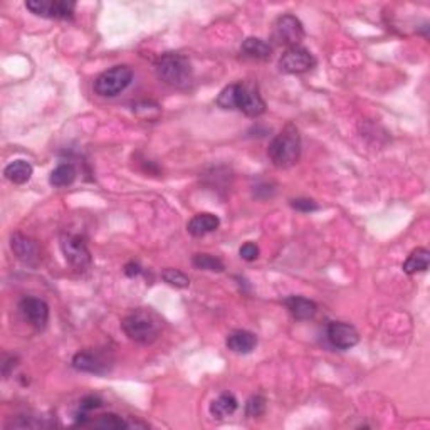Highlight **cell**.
Masks as SVG:
<instances>
[{
  "label": "cell",
  "instance_id": "83f0119b",
  "mask_svg": "<svg viewBox=\"0 0 430 430\" xmlns=\"http://www.w3.org/2000/svg\"><path fill=\"white\" fill-rule=\"evenodd\" d=\"M265 412V398L263 395H252L245 404V415L249 418H257L264 415Z\"/></svg>",
  "mask_w": 430,
  "mask_h": 430
},
{
  "label": "cell",
  "instance_id": "6da1fadb",
  "mask_svg": "<svg viewBox=\"0 0 430 430\" xmlns=\"http://www.w3.org/2000/svg\"><path fill=\"white\" fill-rule=\"evenodd\" d=\"M215 103L222 109H239L251 118H257L265 111V101L257 86L251 83L229 84L227 88L222 89Z\"/></svg>",
  "mask_w": 430,
  "mask_h": 430
},
{
  "label": "cell",
  "instance_id": "7a4b0ae2",
  "mask_svg": "<svg viewBox=\"0 0 430 430\" xmlns=\"http://www.w3.org/2000/svg\"><path fill=\"white\" fill-rule=\"evenodd\" d=\"M162 318L150 308H140V310L131 311L121 321L124 335L131 342L142 343V345H151V343L156 342L160 333H162Z\"/></svg>",
  "mask_w": 430,
  "mask_h": 430
},
{
  "label": "cell",
  "instance_id": "f546056e",
  "mask_svg": "<svg viewBox=\"0 0 430 430\" xmlns=\"http://www.w3.org/2000/svg\"><path fill=\"white\" fill-rule=\"evenodd\" d=\"M239 254L242 259L247 261V263H252V261H256L259 257V247L254 242H245L239 249Z\"/></svg>",
  "mask_w": 430,
  "mask_h": 430
},
{
  "label": "cell",
  "instance_id": "e0dca14e",
  "mask_svg": "<svg viewBox=\"0 0 430 430\" xmlns=\"http://www.w3.org/2000/svg\"><path fill=\"white\" fill-rule=\"evenodd\" d=\"M241 53L244 54L249 59H257V61H265L271 57L272 48L268 42L263 41L259 37H247L241 46Z\"/></svg>",
  "mask_w": 430,
  "mask_h": 430
},
{
  "label": "cell",
  "instance_id": "277c9868",
  "mask_svg": "<svg viewBox=\"0 0 430 430\" xmlns=\"http://www.w3.org/2000/svg\"><path fill=\"white\" fill-rule=\"evenodd\" d=\"M155 73L160 81L177 89H187L194 80V69L189 57L178 53H167L155 62Z\"/></svg>",
  "mask_w": 430,
  "mask_h": 430
},
{
  "label": "cell",
  "instance_id": "8992f818",
  "mask_svg": "<svg viewBox=\"0 0 430 430\" xmlns=\"http://www.w3.org/2000/svg\"><path fill=\"white\" fill-rule=\"evenodd\" d=\"M61 249L64 254V259L71 265L74 271L86 272L91 268V252L84 239L73 234H64L61 237Z\"/></svg>",
  "mask_w": 430,
  "mask_h": 430
},
{
  "label": "cell",
  "instance_id": "7402d4cb",
  "mask_svg": "<svg viewBox=\"0 0 430 430\" xmlns=\"http://www.w3.org/2000/svg\"><path fill=\"white\" fill-rule=\"evenodd\" d=\"M191 264L200 271H210V272H222L225 269L224 263L218 257L212 256V254H195Z\"/></svg>",
  "mask_w": 430,
  "mask_h": 430
},
{
  "label": "cell",
  "instance_id": "5b68a950",
  "mask_svg": "<svg viewBox=\"0 0 430 430\" xmlns=\"http://www.w3.org/2000/svg\"><path fill=\"white\" fill-rule=\"evenodd\" d=\"M133 81V69L130 66H115L101 73L95 81L96 95L103 97H115L123 93Z\"/></svg>",
  "mask_w": 430,
  "mask_h": 430
},
{
  "label": "cell",
  "instance_id": "ba28073f",
  "mask_svg": "<svg viewBox=\"0 0 430 430\" xmlns=\"http://www.w3.org/2000/svg\"><path fill=\"white\" fill-rule=\"evenodd\" d=\"M26 7L39 17L68 21V19H73L76 2L73 0H29L26 2Z\"/></svg>",
  "mask_w": 430,
  "mask_h": 430
},
{
  "label": "cell",
  "instance_id": "484cf974",
  "mask_svg": "<svg viewBox=\"0 0 430 430\" xmlns=\"http://www.w3.org/2000/svg\"><path fill=\"white\" fill-rule=\"evenodd\" d=\"M162 279L165 281L167 284H170V286H174L177 289H185L190 286L189 277L183 274L182 271H178V269H174V268L165 269V271L162 272Z\"/></svg>",
  "mask_w": 430,
  "mask_h": 430
},
{
  "label": "cell",
  "instance_id": "d4e9b609",
  "mask_svg": "<svg viewBox=\"0 0 430 430\" xmlns=\"http://www.w3.org/2000/svg\"><path fill=\"white\" fill-rule=\"evenodd\" d=\"M93 425L97 429L104 430H120V429H130V422H124L123 418H120L115 413H106V415H101L97 420L93 422Z\"/></svg>",
  "mask_w": 430,
  "mask_h": 430
},
{
  "label": "cell",
  "instance_id": "f1b7e54d",
  "mask_svg": "<svg viewBox=\"0 0 430 430\" xmlns=\"http://www.w3.org/2000/svg\"><path fill=\"white\" fill-rule=\"evenodd\" d=\"M291 207L295 210H298V212H304V214L316 212V210L319 209L318 203H316L315 200H311V198H295V200H291Z\"/></svg>",
  "mask_w": 430,
  "mask_h": 430
},
{
  "label": "cell",
  "instance_id": "8fae6325",
  "mask_svg": "<svg viewBox=\"0 0 430 430\" xmlns=\"http://www.w3.org/2000/svg\"><path fill=\"white\" fill-rule=\"evenodd\" d=\"M328 342L338 350H350L355 345H358L359 335L353 324H348L343 321H333L328 324L326 330Z\"/></svg>",
  "mask_w": 430,
  "mask_h": 430
},
{
  "label": "cell",
  "instance_id": "ffe728a7",
  "mask_svg": "<svg viewBox=\"0 0 430 430\" xmlns=\"http://www.w3.org/2000/svg\"><path fill=\"white\" fill-rule=\"evenodd\" d=\"M3 175L9 182L17 183V185H22V183L29 182L30 177H32V165L26 160H15V162L9 163L3 170Z\"/></svg>",
  "mask_w": 430,
  "mask_h": 430
},
{
  "label": "cell",
  "instance_id": "4fadbf2b",
  "mask_svg": "<svg viewBox=\"0 0 430 430\" xmlns=\"http://www.w3.org/2000/svg\"><path fill=\"white\" fill-rule=\"evenodd\" d=\"M10 247H12V251L15 256H17V259H21L22 263H26L29 265L37 264L39 247L32 239L22 236V234H14V236L10 237Z\"/></svg>",
  "mask_w": 430,
  "mask_h": 430
},
{
  "label": "cell",
  "instance_id": "2e32d148",
  "mask_svg": "<svg viewBox=\"0 0 430 430\" xmlns=\"http://www.w3.org/2000/svg\"><path fill=\"white\" fill-rule=\"evenodd\" d=\"M284 304H286L289 312L296 319H301V321L315 318L316 311H318V306H316L315 301L303 298V296H289V298L284 299Z\"/></svg>",
  "mask_w": 430,
  "mask_h": 430
},
{
  "label": "cell",
  "instance_id": "4dcf8cb0",
  "mask_svg": "<svg viewBox=\"0 0 430 430\" xmlns=\"http://www.w3.org/2000/svg\"><path fill=\"white\" fill-rule=\"evenodd\" d=\"M140 272H142V268H140L138 263H130V264H127V268H124V274L130 277L138 276Z\"/></svg>",
  "mask_w": 430,
  "mask_h": 430
},
{
  "label": "cell",
  "instance_id": "30bf717a",
  "mask_svg": "<svg viewBox=\"0 0 430 430\" xmlns=\"http://www.w3.org/2000/svg\"><path fill=\"white\" fill-rule=\"evenodd\" d=\"M19 310L30 326L42 331L48 326L49 321V306L44 299L39 298H24L19 303Z\"/></svg>",
  "mask_w": 430,
  "mask_h": 430
},
{
  "label": "cell",
  "instance_id": "4316f807",
  "mask_svg": "<svg viewBox=\"0 0 430 430\" xmlns=\"http://www.w3.org/2000/svg\"><path fill=\"white\" fill-rule=\"evenodd\" d=\"M46 418V417H44ZM44 418L30 417V415H19L17 420L10 422L7 427H17V429H39V427H50L53 422H44Z\"/></svg>",
  "mask_w": 430,
  "mask_h": 430
},
{
  "label": "cell",
  "instance_id": "5bb4252c",
  "mask_svg": "<svg viewBox=\"0 0 430 430\" xmlns=\"http://www.w3.org/2000/svg\"><path fill=\"white\" fill-rule=\"evenodd\" d=\"M218 225H221V218H218L217 215H214L210 212H203V214H197L195 217L190 218V222L187 224V230H189L190 236L203 237V236H207V234L217 230Z\"/></svg>",
  "mask_w": 430,
  "mask_h": 430
},
{
  "label": "cell",
  "instance_id": "603a6c76",
  "mask_svg": "<svg viewBox=\"0 0 430 430\" xmlns=\"http://www.w3.org/2000/svg\"><path fill=\"white\" fill-rule=\"evenodd\" d=\"M101 405H103V400H101L97 395H88V397H84L83 400L80 402V413H77L76 417V425L88 424V413L91 412V410L100 409Z\"/></svg>",
  "mask_w": 430,
  "mask_h": 430
},
{
  "label": "cell",
  "instance_id": "3957f363",
  "mask_svg": "<svg viewBox=\"0 0 430 430\" xmlns=\"http://www.w3.org/2000/svg\"><path fill=\"white\" fill-rule=\"evenodd\" d=\"M268 156L277 168H291L301 158V135L292 123L286 124L269 143Z\"/></svg>",
  "mask_w": 430,
  "mask_h": 430
},
{
  "label": "cell",
  "instance_id": "ac0fdd59",
  "mask_svg": "<svg viewBox=\"0 0 430 430\" xmlns=\"http://www.w3.org/2000/svg\"><path fill=\"white\" fill-rule=\"evenodd\" d=\"M430 264V252L429 249L418 247L415 251H412L406 261L404 263V272L405 274H415V272H425L429 269Z\"/></svg>",
  "mask_w": 430,
  "mask_h": 430
},
{
  "label": "cell",
  "instance_id": "44dd1931",
  "mask_svg": "<svg viewBox=\"0 0 430 430\" xmlns=\"http://www.w3.org/2000/svg\"><path fill=\"white\" fill-rule=\"evenodd\" d=\"M76 168L71 163H61L50 171L49 183L56 189H62V187H68L76 180Z\"/></svg>",
  "mask_w": 430,
  "mask_h": 430
},
{
  "label": "cell",
  "instance_id": "7c38bea8",
  "mask_svg": "<svg viewBox=\"0 0 430 430\" xmlns=\"http://www.w3.org/2000/svg\"><path fill=\"white\" fill-rule=\"evenodd\" d=\"M73 366L77 371H84V373L103 375L109 370V359L106 355L101 353V351L86 350L74 355Z\"/></svg>",
  "mask_w": 430,
  "mask_h": 430
},
{
  "label": "cell",
  "instance_id": "9c48e42d",
  "mask_svg": "<svg viewBox=\"0 0 430 430\" xmlns=\"http://www.w3.org/2000/svg\"><path fill=\"white\" fill-rule=\"evenodd\" d=\"M316 57L312 56L311 50H308L303 46L289 48L286 53L281 56L279 69L286 74H303L316 68Z\"/></svg>",
  "mask_w": 430,
  "mask_h": 430
},
{
  "label": "cell",
  "instance_id": "9a60e30c",
  "mask_svg": "<svg viewBox=\"0 0 430 430\" xmlns=\"http://www.w3.org/2000/svg\"><path fill=\"white\" fill-rule=\"evenodd\" d=\"M225 345H227L229 350L234 351V353L247 355L257 346V336L251 333V331L237 330V331H232V333L227 336Z\"/></svg>",
  "mask_w": 430,
  "mask_h": 430
},
{
  "label": "cell",
  "instance_id": "d6986e66",
  "mask_svg": "<svg viewBox=\"0 0 430 430\" xmlns=\"http://www.w3.org/2000/svg\"><path fill=\"white\" fill-rule=\"evenodd\" d=\"M239 406V402L232 393H222L210 404V415L214 418H225L232 415Z\"/></svg>",
  "mask_w": 430,
  "mask_h": 430
},
{
  "label": "cell",
  "instance_id": "52a82bcc",
  "mask_svg": "<svg viewBox=\"0 0 430 430\" xmlns=\"http://www.w3.org/2000/svg\"><path fill=\"white\" fill-rule=\"evenodd\" d=\"M272 39H274L279 46L296 48V46H299V42L304 39V27L296 15L291 14L281 15L274 24Z\"/></svg>",
  "mask_w": 430,
  "mask_h": 430
},
{
  "label": "cell",
  "instance_id": "cb8c5ba5",
  "mask_svg": "<svg viewBox=\"0 0 430 430\" xmlns=\"http://www.w3.org/2000/svg\"><path fill=\"white\" fill-rule=\"evenodd\" d=\"M133 113H136L142 120L156 121L162 115V108L156 103H151V101H142V103L133 104Z\"/></svg>",
  "mask_w": 430,
  "mask_h": 430
}]
</instances>
